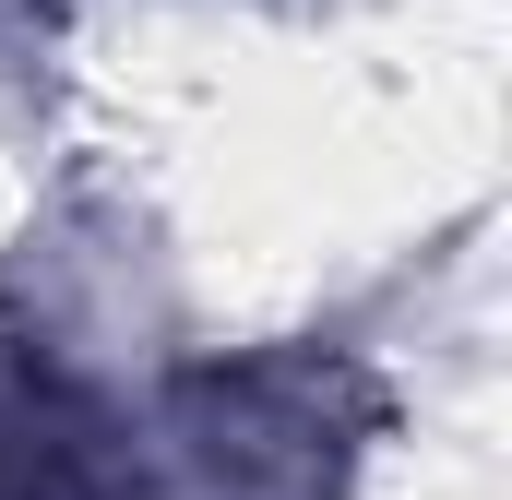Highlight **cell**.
<instances>
[{
	"label": "cell",
	"instance_id": "cell-1",
	"mask_svg": "<svg viewBox=\"0 0 512 500\" xmlns=\"http://www.w3.org/2000/svg\"><path fill=\"white\" fill-rule=\"evenodd\" d=\"M108 429L72 381L24 346H0V500H108Z\"/></svg>",
	"mask_w": 512,
	"mask_h": 500
}]
</instances>
